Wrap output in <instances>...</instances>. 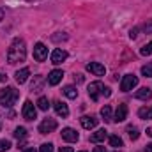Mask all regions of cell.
I'll return each instance as SVG.
<instances>
[{"label": "cell", "mask_w": 152, "mask_h": 152, "mask_svg": "<svg viewBox=\"0 0 152 152\" xmlns=\"http://www.w3.org/2000/svg\"><path fill=\"white\" fill-rule=\"evenodd\" d=\"M16 81L21 85V83H25L27 80H28V76H30V69L28 67H23V69H20V71H16Z\"/></svg>", "instance_id": "16"}, {"label": "cell", "mask_w": 152, "mask_h": 152, "mask_svg": "<svg viewBox=\"0 0 152 152\" xmlns=\"http://www.w3.org/2000/svg\"><path fill=\"white\" fill-rule=\"evenodd\" d=\"M106 136H108V133H106L104 129H99V131H96V133L90 134V142H92V143H99V142H104Z\"/></svg>", "instance_id": "14"}, {"label": "cell", "mask_w": 152, "mask_h": 152, "mask_svg": "<svg viewBox=\"0 0 152 152\" xmlns=\"http://www.w3.org/2000/svg\"><path fill=\"white\" fill-rule=\"evenodd\" d=\"M55 129H57V120L55 118H44L39 124V133L41 134H48V133H51Z\"/></svg>", "instance_id": "6"}, {"label": "cell", "mask_w": 152, "mask_h": 152, "mask_svg": "<svg viewBox=\"0 0 152 152\" xmlns=\"http://www.w3.org/2000/svg\"><path fill=\"white\" fill-rule=\"evenodd\" d=\"M103 96H104V97H110V96H112V90H110L108 87H104V88H103Z\"/></svg>", "instance_id": "33"}, {"label": "cell", "mask_w": 152, "mask_h": 152, "mask_svg": "<svg viewBox=\"0 0 152 152\" xmlns=\"http://www.w3.org/2000/svg\"><path fill=\"white\" fill-rule=\"evenodd\" d=\"M75 81L76 83H81L83 81V75H75Z\"/></svg>", "instance_id": "34"}, {"label": "cell", "mask_w": 152, "mask_h": 152, "mask_svg": "<svg viewBox=\"0 0 152 152\" xmlns=\"http://www.w3.org/2000/svg\"><path fill=\"white\" fill-rule=\"evenodd\" d=\"M103 88H104V85L101 81H92L88 85V96H90V99L92 101H97L99 96H103Z\"/></svg>", "instance_id": "5"}, {"label": "cell", "mask_w": 152, "mask_h": 152, "mask_svg": "<svg viewBox=\"0 0 152 152\" xmlns=\"http://www.w3.org/2000/svg\"><path fill=\"white\" fill-rule=\"evenodd\" d=\"M20 97V92L14 88V87H5L0 90V104L4 108H11Z\"/></svg>", "instance_id": "2"}, {"label": "cell", "mask_w": 152, "mask_h": 152, "mask_svg": "<svg viewBox=\"0 0 152 152\" xmlns=\"http://www.w3.org/2000/svg\"><path fill=\"white\" fill-rule=\"evenodd\" d=\"M115 152H118V151H115Z\"/></svg>", "instance_id": "44"}, {"label": "cell", "mask_w": 152, "mask_h": 152, "mask_svg": "<svg viewBox=\"0 0 152 152\" xmlns=\"http://www.w3.org/2000/svg\"><path fill=\"white\" fill-rule=\"evenodd\" d=\"M7 80V76H4V75H0V81H5Z\"/></svg>", "instance_id": "40"}, {"label": "cell", "mask_w": 152, "mask_h": 152, "mask_svg": "<svg viewBox=\"0 0 152 152\" xmlns=\"http://www.w3.org/2000/svg\"><path fill=\"white\" fill-rule=\"evenodd\" d=\"M23 152H37V151H36L34 147H30V149H25V151H23Z\"/></svg>", "instance_id": "38"}, {"label": "cell", "mask_w": 152, "mask_h": 152, "mask_svg": "<svg viewBox=\"0 0 152 152\" xmlns=\"http://www.w3.org/2000/svg\"><path fill=\"white\" fill-rule=\"evenodd\" d=\"M66 58H67V51L66 50H62V48L53 50V53H51V62L53 64H62Z\"/></svg>", "instance_id": "11"}, {"label": "cell", "mask_w": 152, "mask_h": 152, "mask_svg": "<svg viewBox=\"0 0 152 152\" xmlns=\"http://www.w3.org/2000/svg\"><path fill=\"white\" fill-rule=\"evenodd\" d=\"M34 58H36L37 62H44V60L48 58V48H46L42 42H37V44L34 46Z\"/></svg>", "instance_id": "7"}, {"label": "cell", "mask_w": 152, "mask_h": 152, "mask_svg": "<svg viewBox=\"0 0 152 152\" xmlns=\"http://www.w3.org/2000/svg\"><path fill=\"white\" fill-rule=\"evenodd\" d=\"M80 122H81V126H83L85 129H94V127L97 126L99 118H96L94 115H83V117L80 118Z\"/></svg>", "instance_id": "9"}, {"label": "cell", "mask_w": 152, "mask_h": 152, "mask_svg": "<svg viewBox=\"0 0 152 152\" xmlns=\"http://www.w3.org/2000/svg\"><path fill=\"white\" fill-rule=\"evenodd\" d=\"M4 16H5V12H4V9H2V7H0V21H2V20H4Z\"/></svg>", "instance_id": "37"}, {"label": "cell", "mask_w": 152, "mask_h": 152, "mask_svg": "<svg viewBox=\"0 0 152 152\" xmlns=\"http://www.w3.org/2000/svg\"><path fill=\"white\" fill-rule=\"evenodd\" d=\"M21 115H23L25 120H34V118H37V110H36V106H34L32 101H25L23 110H21Z\"/></svg>", "instance_id": "4"}, {"label": "cell", "mask_w": 152, "mask_h": 152, "mask_svg": "<svg viewBox=\"0 0 152 152\" xmlns=\"http://www.w3.org/2000/svg\"><path fill=\"white\" fill-rule=\"evenodd\" d=\"M140 53H142V55H145V57H149V55H151L152 51L149 50V46H143V48L140 50Z\"/></svg>", "instance_id": "30"}, {"label": "cell", "mask_w": 152, "mask_h": 152, "mask_svg": "<svg viewBox=\"0 0 152 152\" xmlns=\"http://www.w3.org/2000/svg\"><path fill=\"white\" fill-rule=\"evenodd\" d=\"M87 71H90L92 75H96V76H104L106 75V67H104L103 64H99V62H90V64H87Z\"/></svg>", "instance_id": "8"}, {"label": "cell", "mask_w": 152, "mask_h": 152, "mask_svg": "<svg viewBox=\"0 0 152 152\" xmlns=\"http://www.w3.org/2000/svg\"><path fill=\"white\" fill-rule=\"evenodd\" d=\"M147 46H149V50H151V51H152V41H151V42H149V44H147Z\"/></svg>", "instance_id": "42"}, {"label": "cell", "mask_w": 152, "mask_h": 152, "mask_svg": "<svg viewBox=\"0 0 152 152\" xmlns=\"http://www.w3.org/2000/svg\"><path fill=\"white\" fill-rule=\"evenodd\" d=\"M92 152H106V149H104V147H96Z\"/></svg>", "instance_id": "36"}, {"label": "cell", "mask_w": 152, "mask_h": 152, "mask_svg": "<svg viewBox=\"0 0 152 152\" xmlns=\"http://www.w3.org/2000/svg\"><path fill=\"white\" fill-rule=\"evenodd\" d=\"M127 134H129L131 140H138V138H140V131H138L136 126H129V127H127Z\"/></svg>", "instance_id": "23"}, {"label": "cell", "mask_w": 152, "mask_h": 152, "mask_svg": "<svg viewBox=\"0 0 152 152\" xmlns=\"http://www.w3.org/2000/svg\"><path fill=\"white\" fill-rule=\"evenodd\" d=\"M51 39H53V41H60V39H62V41H66L67 36H66V34H62V36H51Z\"/></svg>", "instance_id": "32"}, {"label": "cell", "mask_w": 152, "mask_h": 152, "mask_svg": "<svg viewBox=\"0 0 152 152\" xmlns=\"http://www.w3.org/2000/svg\"><path fill=\"white\" fill-rule=\"evenodd\" d=\"M39 152H53V145H51V143H42L41 149H39Z\"/></svg>", "instance_id": "28"}, {"label": "cell", "mask_w": 152, "mask_h": 152, "mask_svg": "<svg viewBox=\"0 0 152 152\" xmlns=\"http://www.w3.org/2000/svg\"><path fill=\"white\" fill-rule=\"evenodd\" d=\"M110 145L115 147V149H118V147H122V145H124V142H122V138H120V136L112 134V136H110Z\"/></svg>", "instance_id": "24"}, {"label": "cell", "mask_w": 152, "mask_h": 152, "mask_svg": "<svg viewBox=\"0 0 152 152\" xmlns=\"http://www.w3.org/2000/svg\"><path fill=\"white\" fill-rule=\"evenodd\" d=\"M145 151H147V152H152V143H149V145H147V149H145Z\"/></svg>", "instance_id": "39"}, {"label": "cell", "mask_w": 152, "mask_h": 152, "mask_svg": "<svg viewBox=\"0 0 152 152\" xmlns=\"http://www.w3.org/2000/svg\"><path fill=\"white\" fill-rule=\"evenodd\" d=\"M136 85H138V76L126 75L122 78V81H120V90H122V92H129V90H133Z\"/></svg>", "instance_id": "3"}, {"label": "cell", "mask_w": 152, "mask_h": 152, "mask_svg": "<svg viewBox=\"0 0 152 152\" xmlns=\"http://www.w3.org/2000/svg\"><path fill=\"white\" fill-rule=\"evenodd\" d=\"M62 78H64L62 69H53V71L48 75V83H50V85H58V83L62 81Z\"/></svg>", "instance_id": "12"}, {"label": "cell", "mask_w": 152, "mask_h": 152, "mask_svg": "<svg viewBox=\"0 0 152 152\" xmlns=\"http://www.w3.org/2000/svg\"><path fill=\"white\" fill-rule=\"evenodd\" d=\"M80 152H87V151H80Z\"/></svg>", "instance_id": "43"}, {"label": "cell", "mask_w": 152, "mask_h": 152, "mask_svg": "<svg viewBox=\"0 0 152 152\" xmlns=\"http://www.w3.org/2000/svg\"><path fill=\"white\" fill-rule=\"evenodd\" d=\"M27 58V44L21 37L12 39L9 50H7V62L9 64H18Z\"/></svg>", "instance_id": "1"}, {"label": "cell", "mask_w": 152, "mask_h": 152, "mask_svg": "<svg viewBox=\"0 0 152 152\" xmlns=\"http://www.w3.org/2000/svg\"><path fill=\"white\" fill-rule=\"evenodd\" d=\"M60 152H75L71 147H60Z\"/></svg>", "instance_id": "35"}, {"label": "cell", "mask_w": 152, "mask_h": 152, "mask_svg": "<svg viewBox=\"0 0 152 152\" xmlns=\"http://www.w3.org/2000/svg\"><path fill=\"white\" fill-rule=\"evenodd\" d=\"M62 138H64L66 142H69V143H75V142H78L80 134L76 133L73 127H64V129H62Z\"/></svg>", "instance_id": "10"}, {"label": "cell", "mask_w": 152, "mask_h": 152, "mask_svg": "<svg viewBox=\"0 0 152 152\" xmlns=\"http://www.w3.org/2000/svg\"><path fill=\"white\" fill-rule=\"evenodd\" d=\"M37 108L39 110H42V112H46L48 108H50V101H48V97H44V96H41L37 99Z\"/></svg>", "instance_id": "21"}, {"label": "cell", "mask_w": 152, "mask_h": 152, "mask_svg": "<svg viewBox=\"0 0 152 152\" xmlns=\"http://www.w3.org/2000/svg\"><path fill=\"white\" fill-rule=\"evenodd\" d=\"M126 118H127V106H126V104H118V108H117V112H115L113 120L115 122H124Z\"/></svg>", "instance_id": "13"}, {"label": "cell", "mask_w": 152, "mask_h": 152, "mask_svg": "<svg viewBox=\"0 0 152 152\" xmlns=\"http://www.w3.org/2000/svg\"><path fill=\"white\" fill-rule=\"evenodd\" d=\"M147 134H149V136H152V129H147Z\"/></svg>", "instance_id": "41"}, {"label": "cell", "mask_w": 152, "mask_h": 152, "mask_svg": "<svg viewBox=\"0 0 152 152\" xmlns=\"http://www.w3.org/2000/svg\"><path fill=\"white\" fill-rule=\"evenodd\" d=\"M64 96L66 97H69V99H76L78 97V90H76V87H73V85H67V87H64Z\"/></svg>", "instance_id": "19"}, {"label": "cell", "mask_w": 152, "mask_h": 152, "mask_svg": "<svg viewBox=\"0 0 152 152\" xmlns=\"http://www.w3.org/2000/svg\"><path fill=\"white\" fill-rule=\"evenodd\" d=\"M14 136H16L18 140L27 138V129H25V127H21V126H20V127H16V129H14Z\"/></svg>", "instance_id": "25"}, {"label": "cell", "mask_w": 152, "mask_h": 152, "mask_svg": "<svg viewBox=\"0 0 152 152\" xmlns=\"http://www.w3.org/2000/svg\"><path fill=\"white\" fill-rule=\"evenodd\" d=\"M136 36H138V28H131V32H129V37H131V39H136Z\"/></svg>", "instance_id": "31"}, {"label": "cell", "mask_w": 152, "mask_h": 152, "mask_svg": "<svg viewBox=\"0 0 152 152\" xmlns=\"http://www.w3.org/2000/svg\"><path fill=\"white\" fill-rule=\"evenodd\" d=\"M138 117L143 120H151L152 118V106H143L138 110Z\"/></svg>", "instance_id": "18"}, {"label": "cell", "mask_w": 152, "mask_h": 152, "mask_svg": "<svg viewBox=\"0 0 152 152\" xmlns=\"http://www.w3.org/2000/svg\"><path fill=\"white\" fill-rule=\"evenodd\" d=\"M42 83H44L42 76H41V75L36 76V81H32V90H34V92H41V88H42Z\"/></svg>", "instance_id": "22"}, {"label": "cell", "mask_w": 152, "mask_h": 152, "mask_svg": "<svg viewBox=\"0 0 152 152\" xmlns=\"http://www.w3.org/2000/svg\"><path fill=\"white\" fill-rule=\"evenodd\" d=\"M11 149V142L9 140H0V152H7Z\"/></svg>", "instance_id": "27"}, {"label": "cell", "mask_w": 152, "mask_h": 152, "mask_svg": "<svg viewBox=\"0 0 152 152\" xmlns=\"http://www.w3.org/2000/svg\"><path fill=\"white\" fill-rule=\"evenodd\" d=\"M142 75L145 76V78H152V62L142 67Z\"/></svg>", "instance_id": "26"}, {"label": "cell", "mask_w": 152, "mask_h": 152, "mask_svg": "<svg viewBox=\"0 0 152 152\" xmlns=\"http://www.w3.org/2000/svg\"><path fill=\"white\" fill-rule=\"evenodd\" d=\"M55 112H57L58 117H64V118H66V117L69 115V108H67V104H66V103L57 101V103H55Z\"/></svg>", "instance_id": "15"}, {"label": "cell", "mask_w": 152, "mask_h": 152, "mask_svg": "<svg viewBox=\"0 0 152 152\" xmlns=\"http://www.w3.org/2000/svg\"><path fill=\"white\" fill-rule=\"evenodd\" d=\"M134 97H136V99L149 101V99L152 97V90H151V88H147V87H143V88H140V90H136V92H134Z\"/></svg>", "instance_id": "17"}, {"label": "cell", "mask_w": 152, "mask_h": 152, "mask_svg": "<svg viewBox=\"0 0 152 152\" xmlns=\"http://www.w3.org/2000/svg\"><path fill=\"white\" fill-rule=\"evenodd\" d=\"M143 30H145L147 34H152V20H149V21L143 25Z\"/></svg>", "instance_id": "29"}, {"label": "cell", "mask_w": 152, "mask_h": 152, "mask_svg": "<svg viewBox=\"0 0 152 152\" xmlns=\"http://www.w3.org/2000/svg\"><path fill=\"white\" fill-rule=\"evenodd\" d=\"M101 117H103L104 122H112V120H113V117H112V108H110L108 104H104V106L101 108Z\"/></svg>", "instance_id": "20"}]
</instances>
